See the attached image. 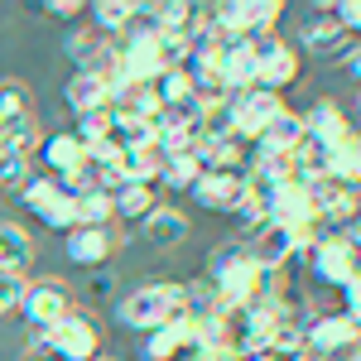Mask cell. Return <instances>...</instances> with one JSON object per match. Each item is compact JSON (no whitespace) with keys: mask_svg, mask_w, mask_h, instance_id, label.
<instances>
[{"mask_svg":"<svg viewBox=\"0 0 361 361\" xmlns=\"http://www.w3.org/2000/svg\"><path fill=\"white\" fill-rule=\"evenodd\" d=\"M183 313V294H178V284H159V279H149V284H135L121 304H116V323L126 328V333H154V328H164L169 318H178Z\"/></svg>","mask_w":361,"mask_h":361,"instance_id":"6da1fadb","label":"cell"},{"mask_svg":"<svg viewBox=\"0 0 361 361\" xmlns=\"http://www.w3.org/2000/svg\"><path fill=\"white\" fill-rule=\"evenodd\" d=\"M304 265L323 289H347V284L357 279V270H361V250L352 246L342 231H328V236L313 241V250L304 255Z\"/></svg>","mask_w":361,"mask_h":361,"instance_id":"7a4b0ae2","label":"cell"},{"mask_svg":"<svg viewBox=\"0 0 361 361\" xmlns=\"http://www.w3.org/2000/svg\"><path fill=\"white\" fill-rule=\"evenodd\" d=\"M73 284L58 275H44V279H29L25 284V304H20V318H25L34 333H49L58 328L68 313H73Z\"/></svg>","mask_w":361,"mask_h":361,"instance_id":"3957f363","label":"cell"},{"mask_svg":"<svg viewBox=\"0 0 361 361\" xmlns=\"http://www.w3.org/2000/svg\"><path fill=\"white\" fill-rule=\"evenodd\" d=\"M304 352L323 361H342L361 352V328L347 313H308L304 318Z\"/></svg>","mask_w":361,"mask_h":361,"instance_id":"277c9868","label":"cell"},{"mask_svg":"<svg viewBox=\"0 0 361 361\" xmlns=\"http://www.w3.org/2000/svg\"><path fill=\"white\" fill-rule=\"evenodd\" d=\"M20 202H25V207L49 226V231H63V236H68V231L78 226V197L68 193L58 178H49V173H34V178H29V188L20 193Z\"/></svg>","mask_w":361,"mask_h":361,"instance_id":"5b68a950","label":"cell"},{"mask_svg":"<svg viewBox=\"0 0 361 361\" xmlns=\"http://www.w3.org/2000/svg\"><path fill=\"white\" fill-rule=\"evenodd\" d=\"M102 357V323L73 308L58 328H49V361H97Z\"/></svg>","mask_w":361,"mask_h":361,"instance_id":"8992f818","label":"cell"},{"mask_svg":"<svg viewBox=\"0 0 361 361\" xmlns=\"http://www.w3.org/2000/svg\"><path fill=\"white\" fill-rule=\"evenodd\" d=\"M299 68H304V58L294 54V44L284 39V34H265V39H255V87L260 92H284V87L299 82Z\"/></svg>","mask_w":361,"mask_h":361,"instance_id":"52a82bcc","label":"cell"},{"mask_svg":"<svg viewBox=\"0 0 361 361\" xmlns=\"http://www.w3.org/2000/svg\"><path fill=\"white\" fill-rule=\"evenodd\" d=\"M294 54H299V58H318V63H337V68H342V58L352 54V39L337 29L333 5H328V10H313L304 25H299V44H294Z\"/></svg>","mask_w":361,"mask_h":361,"instance_id":"ba28073f","label":"cell"},{"mask_svg":"<svg viewBox=\"0 0 361 361\" xmlns=\"http://www.w3.org/2000/svg\"><path fill=\"white\" fill-rule=\"evenodd\" d=\"M29 159H39L44 173L58 178V183H78L87 173V149L73 130H49V135H39V145H34Z\"/></svg>","mask_w":361,"mask_h":361,"instance_id":"9c48e42d","label":"cell"},{"mask_svg":"<svg viewBox=\"0 0 361 361\" xmlns=\"http://www.w3.org/2000/svg\"><path fill=\"white\" fill-rule=\"evenodd\" d=\"M116 250H121V231L116 226H73L68 236H63V255L78 265V270H106L116 260Z\"/></svg>","mask_w":361,"mask_h":361,"instance_id":"30bf717a","label":"cell"},{"mask_svg":"<svg viewBox=\"0 0 361 361\" xmlns=\"http://www.w3.org/2000/svg\"><path fill=\"white\" fill-rule=\"evenodd\" d=\"M226 106H231V126H236V140H246L255 145L260 130L284 111V97L275 92H260V87H250V92H226Z\"/></svg>","mask_w":361,"mask_h":361,"instance_id":"8fae6325","label":"cell"},{"mask_svg":"<svg viewBox=\"0 0 361 361\" xmlns=\"http://www.w3.org/2000/svg\"><path fill=\"white\" fill-rule=\"evenodd\" d=\"M308 193H313V222L323 226V231H342V226L361 212V193L352 183L318 178V183H308Z\"/></svg>","mask_w":361,"mask_h":361,"instance_id":"7c38bea8","label":"cell"},{"mask_svg":"<svg viewBox=\"0 0 361 361\" xmlns=\"http://www.w3.org/2000/svg\"><path fill=\"white\" fill-rule=\"evenodd\" d=\"M299 121H304V145H313V149H328V145H337V140H347L357 130L347 106H337L333 97H318Z\"/></svg>","mask_w":361,"mask_h":361,"instance_id":"4fadbf2b","label":"cell"},{"mask_svg":"<svg viewBox=\"0 0 361 361\" xmlns=\"http://www.w3.org/2000/svg\"><path fill=\"white\" fill-rule=\"evenodd\" d=\"M188 357H193V318H183V313L140 337V361H188Z\"/></svg>","mask_w":361,"mask_h":361,"instance_id":"5bb4252c","label":"cell"},{"mask_svg":"<svg viewBox=\"0 0 361 361\" xmlns=\"http://www.w3.org/2000/svg\"><path fill=\"white\" fill-rule=\"evenodd\" d=\"M140 236L149 241V250H178L188 236H193V222H188V212H178V207L159 202V207L140 222Z\"/></svg>","mask_w":361,"mask_h":361,"instance_id":"9a60e30c","label":"cell"},{"mask_svg":"<svg viewBox=\"0 0 361 361\" xmlns=\"http://www.w3.org/2000/svg\"><path fill=\"white\" fill-rule=\"evenodd\" d=\"M265 217H270L275 226H299V222H313V193H308V183H299V178L279 183L275 193L265 197Z\"/></svg>","mask_w":361,"mask_h":361,"instance_id":"2e32d148","label":"cell"},{"mask_svg":"<svg viewBox=\"0 0 361 361\" xmlns=\"http://www.w3.org/2000/svg\"><path fill=\"white\" fill-rule=\"evenodd\" d=\"M217 68H222L226 92H250L255 87V44H246V39H222L217 44Z\"/></svg>","mask_w":361,"mask_h":361,"instance_id":"e0dca14e","label":"cell"},{"mask_svg":"<svg viewBox=\"0 0 361 361\" xmlns=\"http://www.w3.org/2000/svg\"><path fill=\"white\" fill-rule=\"evenodd\" d=\"M246 193V178H231V173H197V183L188 188L202 212H231Z\"/></svg>","mask_w":361,"mask_h":361,"instance_id":"ac0fdd59","label":"cell"},{"mask_svg":"<svg viewBox=\"0 0 361 361\" xmlns=\"http://www.w3.org/2000/svg\"><path fill=\"white\" fill-rule=\"evenodd\" d=\"M63 102H68V111H73V121L87 111H106L111 106V97H106V78L102 73H73L68 78V87H63Z\"/></svg>","mask_w":361,"mask_h":361,"instance_id":"d6986e66","label":"cell"},{"mask_svg":"<svg viewBox=\"0 0 361 361\" xmlns=\"http://www.w3.org/2000/svg\"><path fill=\"white\" fill-rule=\"evenodd\" d=\"M130 25H135V0H97V5H87V29L97 39H121Z\"/></svg>","mask_w":361,"mask_h":361,"instance_id":"ffe728a7","label":"cell"},{"mask_svg":"<svg viewBox=\"0 0 361 361\" xmlns=\"http://www.w3.org/2000/svg\"><path fill=\"white\" fill-rule=\"evenodd\" d=\"M299 145H304V121H299V111H289V106H284V111L260 130V140H255L260 154H294Z\"/></svg>","mask_w":361,"mask_h":361,"instance_id":"44dd1931","label":"cell"},{"mask_svg":"<svg viewBox=\"0 0 361 361\" xmlns=\"http://www.w3.org/2000/svg\"><path fill=\"white\" fill-rule=\"evenodd\" d=\"M29 260H34V241L20 222L0 217V275H25Z\"/></svg>","mask_w":361,"mask_h":361,"instance_id":"7402d4cb","label":"cell"},{"mask_svg":"<svg viewBox=\"0 0 361 361\" xmlns=\"http://www.w3.org/2000/svg\"><path fill=\"white\" fill-rule=\"evenodd\" d=\"M111 202H116V222H126V226H140L164 197H159V188L154 183H126L121 193H111Z\"/></svg>","mask_w":361,"mask_h":361,"instance_id":"603a6c76","label":"cell"},{"mask_svg":"<svg viewBox=\"0 0 361 361\" xmlns=\"http://www.w3.org/2000/svg\"><path fill=\"white\" fill-rule=\"evenodd\" d=\"M197 173H202V159H197V149L188 145V149H178V154H169L164 159V173H159V193H188L197 183Z\"/></svg>","mask_w":361,"mask_h":361,"instance_id":"cb8c5ba5","label":"cell"},{"mask_svg":"<svg viewBox=\"0 0 361 361\" xmlns=\"http://www.w3.org/2000/svg\"><path fill=\"white\" fill-rule=\"evenodd\" d=\"M178 294H183V318H217L222 313V299H217V284L207 275H193L188 284H178Z\"/></svg>","mask_w":361,"mask_h":361,"instance_id":"d4e9b609","label":"cell"},{"mask_svg":"<svg viewBox=\"0 0 361 361\" xmlns=\"http://www.w3.org/2000/svg\"><path fill=\"white\" fill-rule=\"evenodd\" d=\"M226 217H231V226H236V241H246V246L260 236V231H265V226H270L265 202H260V197H250V193H241V202H236Z\"/></svg>","mask_w":361,"mask_h":361,"instance_id":"484cf974","label":"cell"},{"mask_svg":"<svg viewBox=\"0 0 361 361\" xmlns=\"http://www.w3.org/2000/svg\"><path fill=\"white\" fill-rule=\"evenodd\" d=\"M39 121H34V111L20 116V121H10V126H0V159L5 154H34V145H39Z\"/></svg>","mask_w":361,"mask_h":361,"instance_id":"4316f807","label":"cell"},{"mask_svg":"<svg viewBox=\"0 0 361 361\" xmlns=\"http://www.w3.org/2000/svg\"><path fill=\"white\" fill-rule=\"evenodd\" d=\"M78 226H116V202L102 188H82L78 193Z\"/></svg>","mask_w":361,"mask_h":361,"instance_id":"83f0119b","label":"cell"},{"mask_svg":"<svg viewBox=\"0 0 361 361\" xmlns=\"http://www.w3.org/2000/svg\"><path fill=\"white\" fill-rule=\"evenodd\" d=\"M154 97H159V106H183V102H193V82H188V73L183 68H164L159 78H154V87H149Z\"/></svg>","mask_w":361,"mask_h":361,"instance_id":"f1b7e54d","label":"cell"},{"mask_svg":"<svg viewBox=\"0 0 361 361\" xmlns=\"http://www.w3.org/2000/svg\"><path fill=\"white\" fill-rule=\"evenodd\" d=\"M63 54L73 58V68H78V73H87V68H97V54H102V39H97V34H92L87 25H78L73 34H68V39H63Z\"/></svg>","mask_w":361,"mask_h":361,"instance_id":"f546056e","label":"cell"},{"mask_svg":"<svg viewBox=\"0 0 361 361\" xmlns=\"http://www.w3.org/2000/svg\"><path fill=\"white\" fill-rule=\"evenodd\" d=\"M29 178H34V159L29 154H5L0 159V193L20 197L29 188Z\"/></svg>","mask_w":361,"mask_h":361,"instance_id":"4dcf8cb0","label":"cell"},{"mask_svg":"<svg viewBox=\"0 0 361 361\" xmlns=\"http://www.w3.org/2000/svg\"><path fill=\"white\" fill-rule=\"evenodd\" d=\"M20 116H29V87L20 78H5L0 82V126L20 121Z\"/></svg>","mask_w":361,"mask_h":361,"instance_id":"1f68e13d","label":"cell"},{"mask_svg":"<svg viewBox=\"0 0 361 361\" xmlns=\"http://www.w3.org/2000/svg\"><path fill=\"white\" fill-rule=\"evenodd\" d=\"M106 130H111V106L106 111H87L73 121V135L82 140V149H92V145H102L106 140Z\"/></svg>","mask_w":361,"mask_h":361,"instance_id":"d6a6232c","label":"cell"},{"mask_svg":"<svg viewBox=\"0 0 361 361\" xmlns=\"http://www.w3.org/2000/svg\"><path fill=\"white\" fill-rule=\"evenodd\" d=\"M333 20H337V29H342L352 44H361V0H337Z\"/></svg>","mask_w":361,"mask_h":361,"instance_id":"836d02e7","label":"cell"},{"mask_svg":"<svg viewBox=\"0 0 361 361\" xmlns=\"http://www.w3.org/2000/svg\"><path fill=\"white\" fill-rule=\"evenodd\" d=\"M25 304V275H0V318L20 313Z\"/></svg>","mask_w":361,"mask_h":361,"instance_id":"e575fe53","label":"cell"},{"mask_svg":"<svg viewBox=\"0 0 361 361\" xmlns=\"http://www.w3.org/2000/svg\"><path fill=\"white\" fill-rule=\"evenodd\" d=\"M111 294H116V275L111 270H92V275H87V299L102 304V299H111Z\"/></svg>","mask_w":361,"mask_h":361,"instance_id":"d590c367","label":"cell"},{"mask_svg":"<svg viewBox=\"0 0 361 361\" xmlns=\"http://www.w3.org/2000/svg\"><path fill=\"white\" fill-rule=\"evenodd\" d=\"M337 294H342V308H337V313H347V318L361 328V279H352V284H347V289H337Z\"/></svg>","mask_w":361,"mask_h":361,"instance_id":"8d00e7d4","label":"cell"},{"mask_svg":"<svg viewBox=\"0 0 361 361\" xmlns=\"http://www.w3.org/2000/svg\"><path fill=\"white\" fill-rule=\"evenodd\" d=\"M44 10H49V15H58V20H73V15H87V5H82V0H49Z\"/></svg>","mask_w":361,"mask_h":361,"instance_id":"74e56055","label":"cell"},{"mask_svg":"<svg viewBox=\"0 0 361 361\" xmlns=\"http://www.w3.org/2000/svg\"><path fill=\"white\" fill-rule=\"evenodd\" d=\"M342 73H347L352 82H361V44H352V54L342 58Z\"/></svg>","mask_w":361,"mask_h":361,"instance_id":"f35d334b","label":"cell"},{"mask_svg":"<svg viewBox=\"0 0 361 361\" xmlns=\"http://www.w3.org/2000/svg\"><path fill=\"white\" fill-rule=\"evenodd\" d=\"M29 352H34V357H49V333H34V328H29Z\"/></svg>","mask_w":361,"mask_h":361,"instance_id":"ab89813d","label":"cell"},{"mask_svg":"<svg viewBox=\"0 0 361 361\" xmlns=\"http://www.w3.org/2000/svg\"><path fill=\"white\" fill-rule=\"evenodd\" d=\"M342 236H347V241H352V246L361 250V212H357V217H352L347 226H342Z\"/></svg>","mask_w":361,"mask_h":361,"instance_id":"60d3db41","label":"cell"},{"mask_svg":"<svg viewBox=\"0 0 361 361\" xmlns=\"http://www.w3.org/2000/svg\"><path fill=\"white\" fill-rule=\"evenodd\" d=\"M289 361H323V357H313V352H299V357H289Z\"/></svg>","mask_w":361,"mask_h":361,"instance_id":"b9f144b4","label":"cell"},{"mask_svg":"<svg viewBox=\"0 0 361 361\" xmlns=\"http://www.w3.org/2000/svg\"><path fill=\"white\" fill-rule=\"evenodd\" d=\"M97 361H116V357H106V352H102V357H97Z\"/></svg>","mask_w":361,"mask_h":361,"instance_id":"7bdbcfd3","label":"cell"},{"mask_svg":"<svg viewBox=\"0 0 361 361\" xmlns=\"http://www.w3.org/2000/svg\"><path fill=\"white\" fill-rule=\"evenodd\" d=\"M357 361H361V352H357Z\"/></svg>","mask_w":361,"mask_h":361,"instance_id":"ee69618b","label":"cell"}]
</instances>
